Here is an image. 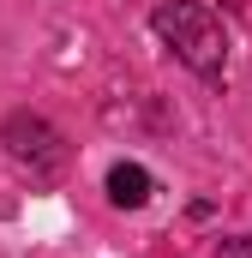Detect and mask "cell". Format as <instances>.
Listing matches in <instances>:
<instances>
[{
  "label": "cell",
  "mask_w": 252,
  "mask_h": 258,
  "mask_svg": "<svg viewBox=\"0 0 252 258\" xmlns=\"http://www.w3.org/2000/svg\"><path fill=\"white\" fill-rule=\"evenodd\" d=\"M156 36H162L198 78H222L228 36H222L216 12H210L204 0H162V6H156Z\"/></svg>",
  "instance_id": "6da1fadb"
},
{
  "label": "cell",
  "mask_w": 252,
  "mask_h": 258,
  "mask_svg": "<svg viewBox=\"0 0 252 258\" xmlns=\"http://www.w3.org/2000/svg\"><path fill=\"white\" fill-rule=\"evenodd\" d=\"M6 144H12V156H18V162H30L36 174H54V168L66 162L60 138L42 126V120H24V114H18V120L6 126Z\"/></svg>",
  "instance_id": "7a4b0ae2"
},
{
  "label": "cell",
  "mask_w": 252,
  "mask_h": 258,
  "mask_svg": "<svg viewBox=\"0 0 252 258\" xmlns=\"http://www.w3.org/2000/svg\"><path fill=\"white\" fill-rule=\"evenodd\" d=\"M108 198H114L120 210H138V204L150 198V174H144L138 162H120V168L108 174Z\"/></svg>",
  "instance_id": "3957f363"
},
{
  "label": "cell",
  "mask_w": 252,
  "mask_h": 258,
  "mask_svg": "<svg viewBox=\"0 0 252 258\" xmlns=\"http://www.w3.org/2000/svg\"><path fill=\"white\" fill-rule=\"evenodd\" d=\"M222 258H252V240H228V246H222Z\"/></svg>",
  "instance_id": "277c9868"
}]
</instances>
